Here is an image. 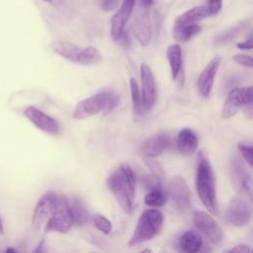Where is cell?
<instances>
[{
	"label": "cell",
	"mask_w": 253,
	"mask_h": 253,
	"mask_svg": "<svg viewBox=\"0 0 253 253\" xmlns=\"http://www.w3.org/2000/svg\"><path fill=\"white\" fill-rule=\"evenodd\" d=\"M134 5L135 0H123L121 7L113 15L111 19V37L113 40L118 41L125 33L126 24L132 14Z\"/></svg>",
	"instance_id": "15"
},
{
	"label": "cell",
	"mask_w": 253,
	"mask_h": 253,
	"mask_svg": "<svg viewBox=\"0 0 253 253\" xmlns=\"http://www.w3.org/2000/svg\"><path fill=\"white\" fill-rule=\"evenodd\" d=\"M73 223V215L65 197L49 191L38 201L32 217L35 230L66 233Z\"/></svg>",
	"instance_id": "1"
},
{
	"label": "cell",
	"mask_w": 253,
	"mask_h": 253,
	"mask_svg": "<svg viewBox=\"0 0 253 253\" xmlns=\"http://www.w3.org/2000/svg\"><path fill=\"white\" fill-rule=\"evenodd\" d=\"M168 192L171 200L178 209L184 211L190 207V189L186 180L182 176L176 175L171 178L169 182Z\"/></svg>",
	"instance_id": "12"
},
{
	"label": "cell",
	"mask_w": 253,
	"mask_h": 253,
	"mask_svg": "<svg viewBox=\"0 0 253 253\" xmlns=\"http://www.w3.org/2000/svg\"><path fill=\"white\" fill-rule=\"evenodd\" d=\"M163 213L156 209L144 211L136 223L134 231L128 241L129 246H135L152 239L157 235L163 225Z\"/></svg>",
	"instance_id": "6"
},
{
	"label": "cell",
	"mask_w": 253,
	"mask_h": 253,
	"mask_svg": "<svg viewBox=\"0 0 253 253\" xmlns=\"http://www.w3.org/2000/svg\"><path fill=\"white\" fill-rule=\"evenodd\" d=\"M129 89H130V97H131V105L132 110L136 115H141L143 110L142 97L141 92L139 90L138 84L134 78L129 79Z\"/></svg>",
	"instance_id": "25"
},
{
	"label": "cell",
	"mask_w": 253,
	"mask_h": 253,
	"mask_svg": "<svg viewBox=\"0 0 253 253\" xmlns=\"http://www.w3.org/2000/svg\"><path fill=\"white\" fill-rule=\"evenodd\" d=\"M140 253H152V252H151V250H149V249H143Z\"/></svg>",
	"instance_id": "41"
},
{
	"label": "cell",
	"mask_w": 253,
	"mask_h": 253,
	"mask_svg": "<svg viewBox=\"0 0 253 253\" xmlns=\"http://www.w3.org/2000/svg\"><path fill=\"white\" fill-rule=\"evenodd\" d=\"M24 116L39 129L49 134H56L59 131L57 121L34 106H29L24 111Z\"/></svg>",
	"instance_id": "11"
},
{
	"label": "cell",
	"mask_w": 253,
	"mask_h": 253,
	"mask_svg": "<svg viewBox=\"0 0 253 253\" xmlns=\"http://www.w3.org/2000/svg\"><path fill=\"white\" fill-rule=\"evenodd\" d=\"M203 244V238L194 230L185 231L179 239V247L184 253H199Z\"/></svg>",
	"instance_id": "19"
},
{
	"label": "cell",
	"mask_w": 253,
	"mask_h": 253,
	"mask_svg": "<svg viewBox=\"0 0 253 253\" xmlns=\"http://www.w3.org/2000/svg\"><path fill=\"white\" fill-rule=\"evenodd\" d=\"M238 150L241 154L242 159L250 166L252 167L253 165V145L252 142L246 139L240 140L237 144Z\"/></svg>",
	"instance_id": "26"
},
{
	"label": "cell",
	"mask_w": 253,
	"mask_h": 253,
	"mask_svg": "<svg viewBox=\"0 0 253 253\" xmlns=\"http://www.w3.org/2000/svg\"><path fill=\"white\" fill-rule=\"evenodd\" d=\"M244 25H245L244 23H240V24H238L237 26L230 28L229 30L225 31L223 34H221L220 36H218V37L216 38L215 42H216L217 43H224V42H227L231 41V40L243 29Z\"/></svg>",
	"instance_id": "28"
},
{
	"label": "cell",
	"mask_w": 253,
	"mask_h": 253,
	"mask_svg": "<svg viewBox=\"0 0 253 253\" xmlns=\"http://www.w3.org/2000/svg\"><path fill=\"white\" fill-rule=\"evenodd\" d=\"M201 32V27L198 24L191 25H174L173 38L180 42H186L194 36Z\"/></svg>",
	"instance_id": "22"
},
{
	"label": "cell",
	"mask_w": 253,
	"mask_h": 253,
	"mask_svg": "<svg viewBox=\"0 0 253 253\" xmlns=\"http://www.w3.org/2000/svg\"><path fill=\"white\" fill-rule=\"evenodd\" d=\"M119 96L111 91H101L79 101L72 113L74 120H84L100 113L109 114L119 105Z\"/></svg>",
	"instance_id": "4"
},
{
	"label": "cell",
	"mask_w": 253,
	"mask_h": 253,
	"mask_svg": "<svg viewBox=\"0 0 253 253\" xmlns=\"http://www.w3.org/2000/svg\"><path fill=\"white\" fill-rule=\"evenodd\" d=\"M230 172L236 189L251 197V176L244 165V160L240 156L233 155L231 158Z\"/></svg>",
	"instance_id": "10"
},
{
	"label": "cell",
	"mask_w": 253,
	"mask_h": 253,
	"mask_svg": "<svg viewBox=\"0 0 253 253\" xmlns=\"http://www.w3.org/2000/svg\"><path fill=\"white\" fill-rule=\"evenodd\" d=\"M107 186L122 210L126 213H130L135 195V177L130 166L120 165L109 175Z\"/></svg>",
	"instance_id": "2"
},
{
	"label": "cell",
	"mask_w": 253,
	"mask_h": 253,
	"mask_svg": "<svg viewBox=\"0 0 253 253\" xmlns=\"http://www.w3.org/2000/svg\"><path fill=\"white\" fill-rule=\"evenodd\" d=\"M166 56L169 62L171 76L173 80L178 78L182 68V49L178 43L170 44L166 49Z\"/></svg>",
	"instance_id": "20"
},
{
	"label": "cell",
	"mask_w": 253,
	"mask_h": 253,
	"mask_svg": "<svg viewBox=\"0 0 253 253\" xmlns=\"http://www.w3.org/2000/svg\"><path fill=\"white\" fill-rule=\"evenodd\" d=\"M5 253H18L16 249H14L13 247H8L5 251Z\"/></svg>",
	"instance_id": "39"
},
{
	"label": "cell",
	"mask_w": 253,
	"mask_h": 253,
	"mask_svg": "<svg viewBox=\"0 0 253 253\" xmlns=\"http://www.w3.org/2000/svg\"><path fill=\"white\" fill-rule=\"evenodd\" d=\"M226 220L234 226H244L251 220V210L247 203L240 198H233L225 211Z\"/></svg>",
	"instance_id": "9"
},
{
	"label": "cell",
	"mask_w": 253,
	"mask_h": 253,
	"mask_svg": "<svg viewBox=\"0 0 253 253\" xmlns=\"http://www.w3.org/2000/svg\"><path fill=\"white\" fill-rule=\"evenodd\" d=\"M171 145V137L165 131L156 132L148 136L141 144L140 150L145 158H155L167 150Z\"/></svg>",
	"instance_id": "14"
},
{
	"label": "cell",
	"mask_w": 253,
	"mask_h": 253,
	"mask_svg": "<svg viewBox=\"0 0 253 253\" xmlns=\"http://www.w3.org/2000/svg\"><path fill=\"white\" fill-rule=\"evenodd\" d=\"M166 196L161 187L151 189L144 197V204L151 208H161L166 203Z\"/></svg>",
	"instance_id": "24"
},
{
	"label": "cell",
	"mask_w": 253,
	"mask_h": 253,
	"mask_svg": "<svg viewBox=\"0 0 253 253\" xmlns=\"http://www.w3.org/2000/svg\"><path fill=\"white\" fill-rule=\"evenodd\" d=\"M144 161H145L146 165L148 166V168L151 170L152 176L162 181V179L164 177V172H163L161 166L155 160H153V158H145L144 157Z\"/></svg>",
	"instance_id": "29"
},
{
	"label": "cell",
	"mask_w": 253,
	"mask_h": 253,
	"mask_svg": "<svg viewBox=\"0 0 253 253\" xmlns=\"http://www.w3.org/2000/svg\"><path fill=\"white\" fill-rule=\"evenodd\" d=\"M33 253H45V242H44V239H42L38 243V245L34 249Z\"/></svg>",
	"instance_id": "36"
},
{
	"label": "cell",
	"mask_w": 253,
	"mask_h": 253,
	"mask_svg": "<svg viewBox=\"0 0 253 253\" xmlns=\"http://www.w3.org/2000/svg\"><path fill=\"white\" fill-rule=\"evenodd\" d=\"M195 184L198 196L203 205L210 212L215 215L218 214L214 176L207 153L204 149L199 152Z\"/></svg>",
	"instance_id": "3"
},
{
	"label": "cell",
	"mask_w": 253,
	"mask_h": 253,
	"mask_svg": "<svg viewBox=\"0 0 253 253\" xmlns=\"http://www.w3.org/2000/svg\"><path fill=\"white\" fill-rule=\"evenodd\" d=\"M193 221L196 228L212 244H218L222 240V230L220 226L209 213L202 211H195Z\"/></svg>",
	"instance_id": "8"
},
{
	"label": "cell",
	"mask_w": 253,
	"mask_h": 253,
	"mask_svg": "<svg viewBox=\"0 0 253 253\" xmlns=\"http://www.w3.org/2000/svg\"><path fill=\"white\" fill-rule=\"evenodd\" d=\"M132 29L136 40L142 46H146L150 43L152 38V28L148 9L139 6L133 20Z\"/></svg>",
	"instance_id": "13"
},
{
	"label": "cell",
	"mask_w": 253,
	"mask_h": 253,
	"mask_svg": "<svg viewBox=\"0 0 253 253\" xmlns=\"http://www.w3.org/2000/svg\"><path fill=\"white\" fill-rule=\"evenodd\" d=\"M232 59L234 62L238 63L239 65L245 66L247 68H252V66H253L252 57L250 55L243 54V53H236L232 56Z\"/></svg>",
	"instance_id": "30"
},
{
	"label": "cell",
	"mask_w": 253,
	"mask_h": 253,
	"mask_svg": "<svg viewBox=\"0 0 253 253\" xmlns=\"http://www.w3.org/2000/svg\"><path fill=\"white\" fill-rule=\"evenodd\" d=\"M120 1L121 0H101V9L106 12L113 11L119 6Z\"/></svg>",
	"instance_id": "32"
},
{
	"label": "cell",
	"mask_w": 253,
	"mask_h": 253,
	"mask_svg": "<svg viewBox=\"0 0 253 253\" xmlns=\"http://www.w3.org/2000/svg\"><path fill=\"white\" fill-rule=\"evenodd\" d=\"M236 45H237V47L240 48V49H248V50H251V49L253 48V40H252V37H249V39H248L247 41L238 42Z\"/></svg>",
	"instance_id": "34"
},
{
	"label": "cell",
	"mask_w": 253,
	"mask_h": 253,
	"mask_svg": "<svg viewBox=\"0 0 253 253\" xmlns=\"http://www.w3.org/2000/svg\"><path fill=\"white\" fill-rule=\"evenodd\" d=\"M210 16V13L206 6H198L194 7L188 11H186L184 14L180 15L174 25H191L196 24V22H199L207 17Z\"/></svg>",
	"instance_id": "21"
},
{
	"label": "cell",
	"mask_w": 253,
	"mask_h": 253,
	"mask_svg": "<svg viewBox=\"0 0 253 253\" xmlns=\"http://www.w3.org/2000/svg\"><path fill=\"white\" fill-rule=\"evenodd\" d=\"M243 113H244V117L247 120H252L253 118V110H252V104H249L247 106H245L243 108Z\"/></svg>",
	"instance_id": "35"
},
{
	"label": "cell",
	"mask_w": 253,
	"mask_h": 253,
	"mask_svg": "<svg viewBox=\"0 0 253 253\" xmlns=\"http://www.w3.org/2000/svg\"><path fill=\"white\" fill-rule=\"evenodd\" d=\"M198 136L192 130L191 128L184 127L180 129V131L177 134L176 138V146L178 151L185 155V156H190L192 155L198 147Z\"/></svg>",
	"instance_id": "18"
},
{
	"label": "cell",
	"mask_w": 253,
	"mask_h": 253,
	"mask_svg": "<svg viewBox=\"0 0 253 253\" xmlns=\"http://www.w3.org/2000/svg\"><path fill=\"white\" fill-rule=\"evenodd\" d=\"M253 89L252 86L235 87L229 91L224 101L221 117L223 119H229L235 116L242 108L252 104L253 100Z\"/></svg>",
	"instance_id": "7"
},
{
	"label": "cell",
	"mask_w": 253,
	"mask_h": 253,
	"mask_svg": "<svg viewBox=\"0 0 253 253\" xmlns=\"http://www.w3.org/2000/svg\"><path fill=\"white\" fill-rule=\"evenodd\" d=\"M207 3L208 5L206 7L210 13V16L217 14L222 6V0H207Z\"/></svg>",
	"instance_id": "31"
},
{
	"label": "cell",
	"mask_w": 253,
	"mask_h": 253,
	"mask_svg": "<svg viewBox=\"0 0 253 253\" xmlns=\"http://www.w3.org/2000/svg\"><path fill=\"white\" fill-rule=\"evenodd\" d=\"M140 77H141V86H142V104L143 110L149 111L156 99V85L153 72L151 68L146 64L142 63L140 65Z\"/></svg>",
	"instance_id": "16"
},
{
	"label": "cell",
	"mask_w": 253,
	"mask_h": 253,
	"mask_svg": "<svg viewBox=\"0 0 253 253\" xmlns=\"http://www.w3.org/2000/svg\"><path fill=\"white\" fill-rule=\"evenodd\" d=\"M43 2H45V3H51L52 2V0H42Z\"/></svg>",
	"instance_id": "42"
},
{
	"label": "cell",
	"mask_w": 253,
	"mask_h": 253,
	"mask_svg": "<svg viewBox=\"0 0 253 253\" xmlns=\"http://www.w3.org/2000/svg\"><path fill=\"white\" fill-rule=\"evenodd\" d=\"M93 221L95 226L103 233L105 234H109L112 232L113 229V225L111 223V221L104 215L102 214H95L93 217Z\"/></svg>",
	"instance_id": "27"
},
{
	"label": "cell",
	"mask_w": 253,
	"mask_h": 253,
	"mask_svg": "<svg viewBox=\"0 0 253 253\" xmlns=\"http://www.w3.org/2000/svg\"><path fill=\"white\" fill-rule=\"evenodd\" d=\"M226 253H251V249L246 244H239V245H236L233 248H231Z\"/></svg>",
	"instance_id": "33"
},
{
	"label": "cell",
	"mask_w": 253,
	"mask_h": 253,
	"mask_svg": "<svg viewBox=\"0 0 253 253\" xmlns=\"http://www.w3.org/2000/svg\"><path fill=\"white\" fill-rule=\"evenodd\" d=\"M152 3H153V0H139V5L146 9H149Z\"/></svg>",
	"instance_id": "37"
},
{
	"label": "cell",
	"mask_w": 253,
	"mask_h": 253,
	"mask_svg": "<svg viewBox=\"0 0 253 253\" xmlns=\"http://www.w3.org/2000/svg\"><path fill=\"white\" fill-rule=\"evenodd\" d=\"M199 253H211V248L208 244H203V246H202L201 250L199 251Z\"/></svg>",
	"instance_id": "38"
},
{
	"label": "cell",
	"mask_w": 253,
	"mask_h": 253,
	"mask_svg": "<svg viewBox=\"0 0 253 253\" xmlns=\"http://www.w3.org/2000/svg\"><path fill=\"white\" fill-rule=\"evenodd\" d=\"M221 58L214 56L204 67L198 78V89L204 98H209L212 89L213 81L220 65Z\"/></svg>",
	"instance_id": "17"
},
{
	"label": "cell",
	"mask_w": 253,
	"mask_h": 253,
	"mask_svg": "<svg viewBox=\"0 0 253 253\" xmlns=\"http://www.w3.org/2000/svg\"><path fill=\"white\" fill-rule=\"evenodd\" d=\"M68 203L70 206L74 222L78 225L86 223L89 218V213L85 206L82 204V202L76 198H72L70 201H68Z\"/></svg>",
	"instance_id": "23"
},
{
	"label": "cell",
	"mask_w": 253,
	"mask_h": 253,
	"mask_svg": "<svg viewBox=\"0 0 253 253\" xmlns=\"http://www.w3.org/2000/svg\"><path fill=\"white\" fill-rule=\"evenodd\" d=\"M51 47L54 53L77 64L97 65L103 61V55L100 50L92 45L82 47L72 42H57Z\"/></svg>",
	"instance_id": "5"
},
{
	"label": "cell",
	"mask_w": 253,
	"mask_h": 253,
	"mask_svg": "<svg viewBox=\"0 0 253 253\" xmlns=\"http://www.w3.org/2000/svg\"><path fill=\"white\" fill-rule=\"evenodd\" d=\"M3 233H4V226H3V223H2V221L0 219V235H2Z\"/></svg>",
	"instance_id": "40"
}]
</instances>
